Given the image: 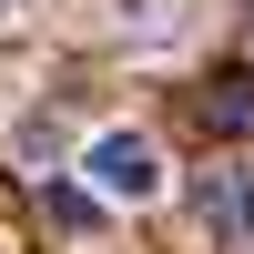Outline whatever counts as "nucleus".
I'll use <instances>...</instances> for the list:
<instances>
[{
  "label": "nucleus",
  "instance_id": "nucleus-1",
  "mask_svg": "<svg viewBox=\"0 0 254 254\" xmlns=\"http://www.w3.org/2000/svg\"><path fill=\"white\" fill-rule=\"evenodd\" d=\"M81 173H92V193H112V203H153L163 193V153L142 132H102L92 153H81Z\"/></svg>",
  "mask_w": 254,
  "mask_h": 254
},
{
  "label": "nucleus",
  "instance_id": "nucleus-2",
  "mask_svg": "<svg viewBox=\"0 0 254 254\" xmlns=\"http://www.w3.org/2000/svg\"><path fill=\"white\" fill-rule=\"evenodd\" d=\"M193 203H203V224H214L224 254H254V173H203Z\"/></svg>",
  "mask_w": 254,
  "mask_h": 254
},
{
  "label": "nucleus",
  "instance_id": "nucleus-3",
  "mask_svg": "<svg viewBox=\"0 0 254 254\" xmlns=\"http://www.w3.org/2000/svg\"><path fill=\"white\" fill-rule=\"evenodd\" d=\"M203 112H214V122H224V132H234V122L254 112V92H244V81H214V102H203Z\"/></svg>",
  "mask_w": 254,
  "mask_h": 254
},
{
  "label": "nucleus",
  "instance_id": "nucleus-4",
  "mask_svg": "<svg viewBox=\"0 0 254 254\" xmlns=\"http://www.w3.org/2000/svg\"><path fill=\"white\" fill-rule=\"evenodd\" d=\"M92 203H102V193H71V183H51V224H92Z\"/></svg>",
  "mask_w": 254,
  "mask_h": 254
}]
</instances>
